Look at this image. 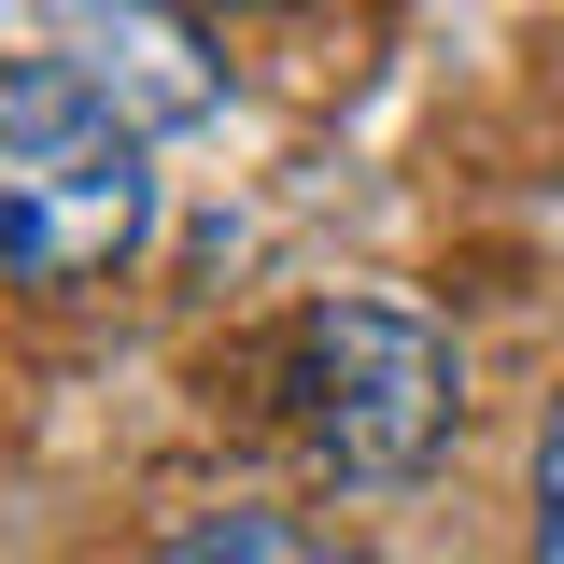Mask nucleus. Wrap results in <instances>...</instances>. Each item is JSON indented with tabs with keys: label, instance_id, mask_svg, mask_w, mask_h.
I'll return each instance as SVG.
<instances>
[{
	"label": "nucleus",
	"instance_id": "5",
	"mask_svg": "<svg viewBox=\"0 0 564 564\" xmlns=\"http://www.w3.org/2000/svg\"><path fill=\"white\" fill-rule=\"evenodd\" d=\"M536 564H564V410L536 437Z\"/></svg>",
	"mask_w": 564,
	"mask_h": 564
},
{
	"label": "nucleus",
	"instance_id": "6",
	"mask_svg": "<svg viewBox=\"0 0 564 564\" xmlns=\"http://www.w3.org/2000/svg\"><path fill=\"white\" fill-rule=\"evenodd\" d=\"M226 14H254V0H226Z\"/></svg>",
	"mask_w": 564,
	"mask_h": 564
},
{
	"label": "nucleus",
	"instance_id": "2",
	"mask_svg": "<svg viewBox=\"0 0 564 564\" xmlns=\"http://www.w3.org/2000/svg\"><path fill=\"white\" fill-rule=\"evenodd\" d=\"M452 410H466V367L423 325L410 296H311L296 339H282V423L325 480H423L452 452Z\"/></svg>",
	"mask_w": 564,
	"mask_h": 564
},
{
	"label": "nucleus",
	"instance_id": "4",
	"mask_svg": "<svg viewBox=\"0 0 564 564\" xmlns=\"http://www.w3.org/2000/svg\"><path fill=\"white\" fill-rule=\"evenodd\" d=\"M155 564H367V551H339V536L296 522V508H198Z\"/></svg>",
	"mask_w": 564,
	"mask_h": 564
},
{
	"label": "nucleus",
	"instance_id": "1",
	"mask_svg": "<svg viewBox=\"0 0 564 564\" xmlns=\"http://www.w3.org/2000/svg\"><path fill=\"white\" fill-rule=\"evenodd\" d=\"M141 113L85 57H0V269L99 282L141 254Z\"/></svg>",
	"mask_w": 564,
	"mask_h": 564
},
{
	"label": "nucleus",
	"instance_id": "3",
	"mask_svg": "<svg viewBox=\"0 0 564 564\" xmlns=\"http://www.w3.org/2000/svg\"><path fill=\"white\" fill-rule=\"evenodd\" d=\"M85 43H99L85 70L128 99L141 128H198L212 99H226V70H212V43H198L184 0H85Z\"/></svg>",
	"mask_w": 564,
	"mask_h": 564
}]
</instances>
